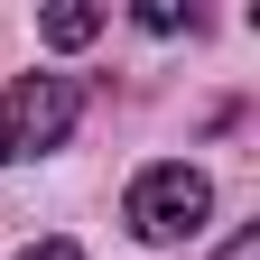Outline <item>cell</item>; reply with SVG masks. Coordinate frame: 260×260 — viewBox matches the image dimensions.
Returning a JSON list of instances; mask_svg holds the SVG:
<instances>
[{
  "label": "cell",
  "mask_w": 260,
  "mask_h": 260,
  "mask_svg": "<svg viewBox=\"0 0 260 260\" xmlns=\"http://www.w3.org/2000/svg\"><path fill=\"white\" fill-rule=\"evenodd\" d=\"M205 214H214V177H205V168H186V158H158V168H140V177H130V195H121L130 242H149V251L195 242V233H205Z\"/></svg>",
  "instance_id": "obj_1"
},
{
  "label": "cell",
  "mask_w": 260,
  "mask_h": 260,
  "mask_svg": "<svg viewBox=\"0 0 260 260\" xmlns=\"http://www.w3.org/2000/svg\"><path fill=\"white\" fill-rule=\"evenodd\" d=\"M75 112H84V84L75 75H19L0 93V121H10V149H65L75 140Z\"/></svg>",
  "instance_id": "obj_2"
},
{
  "label": "cell",
  "mask_w": 260,
  "mask_h": 260,
  "mask_svg": "<svg viewBox=\"0 0 260 260\" xmlns=\"http://www.w3.org/2000/svg\"><path fill=\"white\" fill-rule=\"evenodd\" d=\"M38 38L47 47H84V38H103V10H93V0H56V10L38 19Z\"/></svg>",
  "instance_id": "obj_3"
},
{
  "label": "cell",
  "mask_w": 260,
  "mask_h": 260,
  "mask_svg": "<svg viewBox=\"0 0 260 260\" xmlns=\"http://www.w3.org/2000/svg\"><path fill=\"white\" fill-rule=\"evenodd\" d=\"M140 28H158V38H177V28H186V10H177V0H149V10H140Z\"/></svg>",
  "instance_id": "obj_4"
},
{
  "label": "cell",
  "mask_w": 260,
  "mask_h": 260,
  "mask_svg": "<svg viewBox=\"0 0 260 260\" xmlns=\"http://www.w3.org/2000/svg\"><path fill=\"white\" fill-rule=\"evenodd\" d=\"M214 260H260V223H242V233H233V242H223Z\"/></svg>",
  "instance_id": "obj_5"
},
{
  "label": "cell",
  "mask_w": 260,
  "mask_h": 260,
  "mask_svg": "<svg viewBox=\"0 0 260 260\" xmlns=\"http://www.w3.org/2000/svg\"><path fill=\"white\" fill-rule=\"evenodd\" d=\"M19 260H84V251H75V242H65V233H47V242H28Z\"/></svg>",
  "instance_id": "obj_6"
},
{
  "label": "cell",
  "mask_w": 260,
  "mask_h": 260,
  "mask_svg": "<svg viewBox=\"0 0 260 260\" xmlns=\"http://www.w3.org/2000/svg\"><path fill=\"white\" fill-rule=\"evenodd\" d=\"M0 158H10V121H0Z\"/></svg>",
  "instance_id": "obj_7"
}]
</instances>
